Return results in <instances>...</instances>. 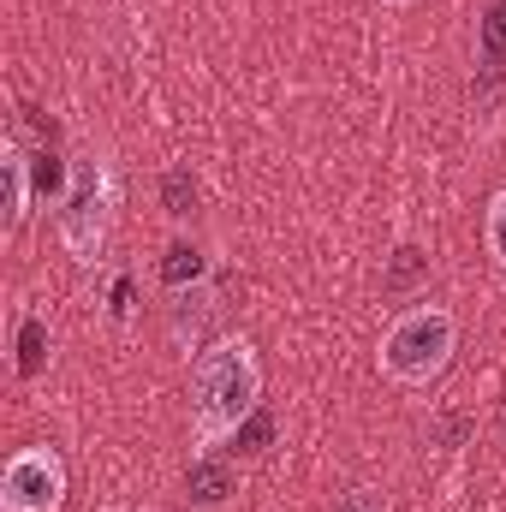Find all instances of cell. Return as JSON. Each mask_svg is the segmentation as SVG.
I'll list each match as a JSON object with an SVG mask.
<instances>
[{
	"mask_svg": "<svg viewBox=\"0 0 506 512\" xmlns=\"http://www.w3.org/2000/svg\"><path fill=\"white\" fill-rule=\"evenodd\" d=\"M262 405V358L245 334H221L191 358V459H215Z\"/></svg>",
	"mask_w": 506,
	"mask_h": 512,
	"instance_id": "6da1fadb",
	"label": "cell"
},
{
	"mask_svg": "<svg viewBox=\"0 0 506 512\" xmlns=\"http://www.w3.org/2000/svg\"><path fill=\"white\" fill-rule=\"evenodd\" d=\"M453 352H459V316L447 304H405L381 328L376 370H381V382L405 387V393H429L447 376Z\"/></svg>",
	"mask_w": 506,
	"mask_h": 512,
	"instance_id": "7a4b0ae2",
	"label": "cell"
},
{
	"mask_svg": "<svg viewBox=\"0 0 506 512\" xmlns=\"http://www.w3.org/2000/svg\"><path fill=\"white\" fill-rule=\"evenodd\" d=\"M120 203H126V191H120L114 155H108V149L84 155V161L72 167V185H66L60 215H54L60 251L72 256L78 268H96V262L108 256V239H114V227H120Z\"/></svg>",
	"mask_w": 506,
	"mask_h": 512,
	"instance_id": "3957f363",
	"label": "cell"
},
{
	"mask_svg": "<svg viewBox=\"0 0 506 512\" xmlns=\"http://www.w3.org/2000/svg\"><path fill=\"white\" fill-rule=\"evenodd\" d=\"M66 459L60 447H12L0 465V512H60L66 507Z\"/></svg>",
	"mask_w": 506,
	"mask_h": 512,
	"instance_id": "277c9868",
	"label": "cell"
},
{
	"mask_svg": "<svg viewBox=\"0 0 506 512\" xmlns=\"http://www.w3.org/2000/svg\"><path fill=\"white\" fill-rule=\"evenodd\" d=\"M209 316H215V286L209 280H191V286H173L167 292V334H173V346L203 352Z\"/></svg>",
	"mask_w": 506,
	"mask_h": 512,
	"instance_id": "5b68a950",
	"label": "cell"
},
{
	"mask_svg": "<svg viewBox=\"0 0 506 512\" xmlns=\"http://www.w3.org/2000/svg\"><path fill=\"white\" fill-rule=\"evenodd\" d=\"M0 185H6V233H18L30 215V149L18 143V131L0 143Z\"/></svg>",
	"mask_w": 506,
	"mask_h": 512,
	"instance_id": "8992f818",
	"label": "cell"
},
{
	"mask_svg": "<svg viewBox=\"0 0 506 512\" xmlns=\"http://www.w3.org/2000/svg\"><path fill=\"white\" fill-rule=\"evenodd\" d=\"M227 489H233V477H227L221 465L191 459V501H197V507H221V501H227Z\"/></svg>",
	"mask_w": 506,
	"mask_h": 512,
	"instance_id": "52a82bcc",
	"label": "cell"
},
{
	"mask_svg": "<svg viewBox=\"0 0 506 512\" xmlns=\"http://www.w3.org/2000/svg\"><path fill=\"white\" fill-rule=\"evenodd\" d=\"M483 245H489V262L506 274V185L489 197V209H483Z\"/></svg>",
	"mask_w": 506,
	"mask_h": 512,
	"instance_id": "ba28073f",
	"label": "cell"
},
{
	"mask_svg": "<svg viewBox=\"0 0 506 512\" xmlns=\"http://www.w3.org/2000/svg\"><path fill=\"white\" fill-rule=\"evenodd\" d=\"M161 203H167V215H173V221H185V215L197 209V185H191V173H185V167H173V173L161 179Z\"/></svg>",
	"mask_w": 506,
	"mask_h": 512,
	"instance_id": "9c48e42d",
	"label": "cell"
},
{
	"mask_svg": "<svg viewBox=\"0 0 506 512\" xmlns=\"http://www.w3.org/2000/svg\"><path fill=\"white\" fill-rule=\"evenodd\" d=\"M42 358H48V328H42V316H24V340H18V376H36V370H42Z\"/></svg>",
	"mask_w": 506,
	"mask_h": 512,
	"instance_id": "30bf717a",
	"label": "cell"
},
{
	"mask_svg": "<svg viewBox=\"0 0 506 512\" xmlns=\"http://www.w3.org/2000/svg\"><path fill=\"white\" fill-rule=\"evenodd\" d=\"M191 280H203V256L185 251V245H173V262H167V286H191Z\"/></svg>",
	"mask_w": 506,
	"mask_h": 512,
	"instance_id": "8fae6325",
	"label": "cell"
},
{
	"mask_svg": "<svg viewBox=\"0 0 506 512\" xmlns=\"http://www.w3.org/2000/svg\"><path fill=\"white\" fill-rule=\"evenodd\" d=\"M334 512H387V495H376V489H346L334 501Z\"/></svg>",
	"mask_w": 506,
	"mask_h": 512,
	"instance_id": "7c38bea8",
	"label": "cell"
},
{
	"mask_svg": "<svg viewBox=\"0 0 506 512\" xmlns=\"http://www.w3.org/2000/svg\"><path fill=\"white\" fill-rule=\"evenodd\" d=\"M381 6H411V0H381Z\"/></svg>",
	"mask_w": 506,
	"mask_h": 512,
	"instance_id": "4fadbf2b",
	"label": "cell"
}]
</instances>
